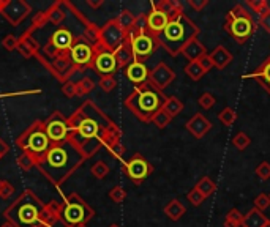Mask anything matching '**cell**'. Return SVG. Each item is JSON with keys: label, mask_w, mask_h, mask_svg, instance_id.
<instances>
[{"label": "cell", "mask_w": 270, "mask_h": 227, "mask_svg": "<svg viewBox=\"0 0 270 227\" xmlns=\"http://www.w3.org/2000/svg\"><path fill=\"white\" fill-rule=\"evenodd\" d=\"M218 120H220V123H223L225 127H232L235 123V120H237V112L232 108L226 106L220 114H218Z\"/></svg>", "instance_id": "obj_38"}, {"label": "cell", "mask_w": 270, "mask_h": 227, "mask_svg": "<svg viewBox=\"0 0 270 227\" xmlns=\"http://www.w3.org/2000/svg\"><path fill=\"white\" fill-rule=\"evenodd\" d=\"M199 32H201L199 27L190 19V17L185 13H180L169 21L166 29L157 37V41L160 46H163L167 52H169V56L176 57L180 54L185 44L190 40L198 38Z\"/></svg>", "instance_id": "obj_3"}, {"label": "cell", "mask_w": 270, "mask_h": 227, "mask_svg": "<svg viewBox=\"0 0 270 227\" xmlns=\"http://www.w3.org/2000/svg\"><path fill=\"white\" fill-rule=\"evenodd\" d=\"M187 199H188V202L193 205V207H199V205H202V202L206 200V197L202 196L199 191L193 186L190 191H188V194H187Z\"/></svg>", "instance_id": "obj_47"}, {"label": "cell", "mask_w": 270, "mask_h": 227, "mask_svg": "<svg viewBox=\"0 0 270 227\" xmlns=\"http://www.w3.org/2000/svg\"><path fill=\"white\" fill-rule=\"evenodd\" d=\"M2 185H4V180H2V179H0V188H2Z\"/></svg>", "instance_id": "obj_64"}, {"label": "cell", "mask_w": 270, "mask_h": 227, "mask_svg": "<svg viewBox=\"0 0 270 227\" xmlns=\"http://www.w3.org/2000/svg\"><path fill=\"white\" fill-rule=\"evenodd\" d=\"M187 213V208H185V205L177 200V199H173L171 202H167L164 205V215L169 218L171 221H179L182 219V216Z\"/></svg>", "instance_id": "obj_28"}, {"label": "cell", "mask_w": 270, "mask_h": 227, "mask_svg": "<svg viewBox=\"0 0 270 227\" xmlns=\"http://www.w3.org/2000/svg\"><path fill=\"white\" fill-rule=\"evenodd\" d=\"M90 172H92V175H93L95 179L101 180V179L108 177V173H109V166H108L105 161H96V163L92 166Z\"/></svg>", "instance_id": "obj_43"}, {"label": "cell", "mask_w": 270, "mask_h": 227, "mask_svg": "<svg viewBox=\"0 0 270 227\" xmlns=\"http://www.w3.org/2000/svg\"><path fill=\"white\" fill-rule=\"evenodd\" d=\"M95 49V59L92 66L95 68V71L101 76H112L115 73V69L119 68L117 66V60L114 52L101 47L100 44L93 47Z\"/></svg>", "instance_id": "obj_14"}, {"label": "cell", "mask_w": 270, "mask_h": 227, "mask_svg": "<svg viewBox=\"0 0 270 227\" xmlns=\"http://www.w3.org/2000/svg\"><path fill=\"white\" fill-rule=\"evenodd\" d=\"M167 96L158 89H155L150 82L134 87V90L127 96L125 108L131 111V114L136 115L141 121H152L154 115L163 108V104Z\"/></svg>", "instance_id": "obj_4"}, {"label": "cell", "mask_w": 270, "mask_h": 227, "mask_svg": "<svg viewBox=\"0 0 270 227\" xmlns=\"http://www.w3.org/2000/svg\"><path fill=\"white\" fill-rule=\"evenodd\" d=\"M201 65H202V68L206 69V73H209L210 69H213V63H212V60H210V56L209 54H206V56H202L199 60H198Z\"/></svg>", "instance_id": "obj_55"}, {"label": "cell", "mask_w": 270, "mask_h": 227, "mask_svg": "<svg viewBox=\"0 0 270 227\" xmlns=\"http://www.w3.org/2000/svg\"><path fill=\"white\" fill-rule=\"evenodd\" d=\"M109 199L115 204H122L125 202L127 199V191L122 188V186H114L111 191H109Z\"/></svg>", "instance_id": "obj_46"}, {"label": "cell", "mask_w": 270, "mask_h": 227, "mask_svg": "<svg viewBox=\"0 0 270 227\" xmlns=\"http://www.w3.org/2000/svg\"><path fill=\"white\" fill-rule=\"evenodd\" d=\"M256 175L261 179V180H268L270 179V163L268 161H262L256 166L255 169Z\"/></svg>", "instance_id": "obj_49"}, {"label": "cell", "mask_w": 270, "mask_h": 227, "mask_svg": "<svg viewBox=\"0 0 270 227\" xmlns=\"http://www.w3.org/2000/svg\"><path fill=\"white\" fill-rule=\"evenodd\" d=\"M243 225V215L237 210V208H232L229 210L223 219V227H242Z\"/></svg>", "instance_id": "obj_33"}, {"label": "cell", "mask_w": 270, "mask_h": 227, "mask_svg": "<svg viewBox=\"0 0 270 227\" xmlns=\"http://www.w3.org/2000/svg\"><path fill=\"white\" fill-rule=\"evenodd\" d=\"M176 81V73H174V69L167 65V63H164V62H161V63H158L154 69L150 71V74H149V82L155 87V89H158V90H164L167 85L169 84H173Z\"/></svg>", "instance_id": "obj_15"}, {"label": "cell", "mask_w": 270, "mask_h": 227, "mask_svg": "<svg viewBox=\"0 0 270 227\" xmlns=\"http://www.w3.org/2000/svg\"><path fill=\"white\" fill-rule=\"evenodd\" d=\"M62 93L65 95V96H68V98H73V96H76V82H73V81H65L63 84H62Z\"/></svg>", "instance_id": "obj_51"}, {"label": "cell", "mask_w": 270, "mask_h": 227, "mask_svg": "<svg viewBox=\"0 0 270 227\" xmlns=\"http://www.w3.org/2000/svg\"><path fill=\"white\" fill-rule=\"evenodd\" d=\"M22 152H29L37 158V166L44 160L46 152L51 148L53 142L49 141V137L44 131V121H35L19 139L16 141Z\"/></svg>", "instance_id": "obj_7"}, {"label": "cell", "mask_w": 270, "mask_h": 227, "mask_svg": "<svg viewBox=\"0 0 270 227\" xmlns=\"http://www.w3.org/2000/svg\"><path fill=\"white\" fill-rule=\"evenodd\" d=\"M232 145L237 148V150H242V152H243L245 148H248V147L251 145V139H250V136H248L247 133L239 131L237 134L232 137Z\"/></svg>", "instance_id": "obj_40"}, {"label": "cell", "mask_w": 270, "mask_h": 227, "mask_svg": "<svg viewBox=\"0 0 270 227\" xmlns=\"http://www.w3.org/2000/svg\"><path fill=\"white\" fill-rule=\"evenodd\" d=\"M124 172L134 185H141L154 172V166L141 153H134L127 163H124Z\"/></svg>", "instance_id": "obj_10"}, {"label": "cell", "mask_w": 270, "mask_h": 227, "mask_svg": "<svg viewBox=\"0 0 270 227\" xmlns=\"http://www.w3.org/2000/svg\"><path fill=\"white\" fill-rule=\"evenodd\" d=\"M188 5L194 11H202V10H204L209 5V0H188Z\"/></svg>", "instance_id": "obj_54"}, {"label": "cell", "mask_w": 270, "mask_h": 227, "mask_svg": "<svg viewBox=\"0 0 270 227\" xmlns=\"http://www.w3.org/2000/svg\"><path fill=\"white\" fill-rule=\"evenodd\" d=\"M259 26H261L267 33H270V10H268L264 16L259 17Z\"/></svg>", "instance_id": "obj_56"}, {"label": "cell", "mask_w": 270, "mask_h": 227, "mask_svg": "<svg viewBox=\"0 0 270 227\" xmlns=\"http://www.w3.org/2000/svg\"><path fill=\"white\" fill-rule=\"evenodd\" d=\"M68 54H70V60L76 69H86V68L92 66V63H93L95 49L84 38H79L78 41H75V44L68 51Z\"/></svg>", "instance_id": "obj_12"}, {"label": "cell", "mask_w": 270, "mask_h": 227, "mask_svg": "<svg viewBox=\"0 0 270 227\" xmlns=\"http://www.w3.org/2000/svg\"><path fill=\"white\" fill-rule=\"evenodd\" d=\"M185 74H187L191 81L198 82V81L202 79V76L206 74V69L202 68V65L198 60H194V62L187 63V66H185Z\"/></svg>", "instance_id": "obj_32"}, {"label": "cell", "mask_w": 270, "mask_h": 227, "mask_svg": "<svg viewBox=\"0 0 270 227\" xmlns=\"http://www.w3.org/2000/svg\"><path fill=\"white\" fill-rule=\"evenodd\" d=\"M243 78H247V79H253V81H258L264 89H265V92L270 95V57L264 62V63H261L255 71H251V73H248L247 76H243Z\"/></svg>", "instance_id": "obj_22"}, {"label": "cell", "mask_w": 270, "mask_h": 227, "mask_svg": "<svg viewBox=\"0 0 270 227\" xmlns=\"http://www.w3.org/2000/svg\"><path fill=\"white\" fill-rule=\"evenodd\" d=\"M194 188L199 191L202 196L207 199V197L213 196V193L216 191V183H215L210 177L204 175V177H201V179L198 180V183L194 185Z\"/></svg>", "instance_id": "obj_29"}, {"label": "cell", "mask_w": 270, "mask_h": 227, "mask_svg": "<svg viewBox=\"0 0 270 227\" xmlns=\"http://www.w3.org/2000/svg\"><path fill=\"white\" fill-rule=\"evenodd\" d=\"M264 227H270V219H268V221L265 222V225H264Z\"/></svg>", "instance_id": "obj_62"}, {"label": "cell", "mask_w": 270, "mask_h": 227, "mask_svg": "<svg viewBox=\"0 0 270 227\" xmlns=\"http://www.w3.org/2000/svg\"><path fill=\"white\" fill-rule=\"evenodd\" d=\"M5 4H7V0H0V13L4 11V7H5Z\"/></svg>", "instance_id": "obj_60"}, {"label": "cell", "mask_w": 270, "mask_h": 227, "mask_svg": "<svg viewBox=\"0 0 270 227\" xmlns=\"http://www.w3.org/2000/svg\"><path fill=\"white\" fill-rule=\"evenodd\" d=\"M51 44H53L59 52H68L71 49V46L75 44L73 33L68 29H59L53 33Z\"/></svg>", "instance_id": "obj_20"}, {"label": "cell", "mask_w": 270, "mask_h": 227, "mask_svg": "<svg viewBox=\"0 0 270 227\" xmlns=\"http://www.w3.org/2000/svg\"><path fill=\"white\" fill-rule=\"evenodd\" d=\"M127 41L130 43V46L133 49L134 60L142 62V63L152 56V52L160 46L157 38L149 32H141V33L130 32L127 35Z\"/></svg>", "instance_id": "obj_9"}, {"label": "cell", "mask_w": 270, "mask_h": 227, "mask_svg": "<svg viewBox=\"0 0 270 227\" xmlns=\"http://www.w3.org/2000/svg\"><path fill=\"white\" fill-rule=\"evenodd\" d=\"M152 10L145 14V19H147V32L152 33L154 37L157 38L158 35L166 29V26L169 24V17H167L164 13H161L160 10H157L154 7V4H150Z\"/></svg>", "instance_id": "obj_17"}, {"label": "cell", "mask_w": 270, "mask_h": 227, "mask_svg": "<svg viewBox=\"0 0 270 227\" xmlns=\"http://www.w3.org/2000/svg\"><path fill=\"white\" fill-rule=\"evenodd\" d=\"M108 150L111 152V155L114 156V158H117V160H120L122 156H124V153H125V147H124V144H122V142H117V144H114V145H112V147H109Z\"/></svg>", "instance_id": "obj_53"}, {"label": "cell", "mask_w": 270, "mask_h": 227, "mask_svg": "<svg viewBox=\"0 0 270 227\" xmlns=\"http://www.w3.org/2000/svg\"><path fill=\"white\" fill-rule=\"evenodd\" d=\"M44 131L49 137V141L53 142V145L65 142L70 136L68 121H66V118L62 117L59 112L53 114L51 118L44 121Z\"/></svg>", "instance_id": "obj_13"}, {"label": "cell", "mask_w": 270, "mask_h": 227, "mask_svg": "<svg viewBox=\"0 0 270 227\" xmlns=\"http://www.w3.org/2000/svg\"><path fill=\"white\" fill-rule=\"evenodd\" d=\"M157 10H160L161 13H164L169 19L176 17L177 14L183 13V5L177 0H160V2H152Z\"/></svg>", "instance_id": "obj_24"}, {"label": "cell", "mask_w": 270, "mask_h": 227, "mask_svg": "<svg viewBox=\"0 0 270 227\" xmlns=\"http://www.w3.org/2000/svg\"><path fill=\"white\" fill-rule=\"evenodd\" d=\"M95 216L93 208L84 200L78 193H71L65 197L63 200V210L62 218L66 225H75V224H87Z\"/></svg>", "instance_id": "obj_8"}, {"label": "cell", "mask_w": 270, "mask_h": 227, "mask_svg": "<svg viewBox=\"0 0 270 227\" xmlns=\"http://www.w3.org/2000/svg\"><path fill=\"white\" fill-rule=\"evenodd\" d=\"M0 227H16L13 222H10V221H7V222H4L2 225H0Z\"/></svg>", "instance_id": "obj_59"}, {"label": "cell", "mask_w": 270, "mask_h": 227, "mask_svg": "<svg viewBox=\"0 0 270 227\" xmlns=\"http://www.w3.org/2000/svg\"><path fill=\"white\" fill-rule=\"evenodd\" d=\"M43 210L44 204L30 189H27L7 208L5 218L16 227H35Z\"/></svg>", "instance_id": "obj_5"}, {"label": "cell", "mask_w": 270, "mask_h": 227, "mask_svg": "<svg viewBox=\"0 0 270 227\" xmlns=\"http://www.w3.org/2000/svg\"><path fill=\"white\" fill-rule=\"evenodd\" d=\"M18 51L21 52V56H24L26 59H30L33 56H37L38 52V43L35 38H32V35L24 33L22 37L19 38V46Z\"/></svg>", "instance_id": "obj_25"}, {"label": "cell", "mask_w": 270, "mask_h": 227, "mask_svg": "<svg viewBox=\"0 0 270 227\" xmlns=\"http://www.w3.org/2000/svg\"><path fill=\"white\" fill-rule=\"evenodd\" d=\"M66 227H87V224L81 222V224H75V225H66Z\"/></svg>", "instance_id": "obj_61"}, {"label": "cell", "mask_w": 270, "mask_h": 227, "mask_svg": "<svg viewBox=\"0 0 270 227\" xmlns=\"http://www.w3.org/2000/svg\"><path fill=\"white\" fill-rule=\"evenodd\" d=\"M47 22H49V19H47V13H46V11H40V13H37L35 16H33V19H32V26L27 29V32H26V33L32 35V32H33V30H37V29L44 27Z\"/></svg>", "instance_id": "obj_41"}, {"label": "cell", "mask_w": 270, "mask_h": 227, "mask_svg": "<svg viewBox=\"0 0 270 227\" xmlns=\"http://www.w3.org/2000/svg\"><path fill=\"white\" fill-rule=\"evenodd\" d=\"M8 152H10V147H8V144L4 141L2 137H0V160H2V158H4V156H5Z\"/></svg>", "instance_id": "obj_57"}, {"label": "cell", "mask_w": 270, "mask_h": 227, "mask_svg": "<svg viewBox=\"0 0 270 227\" xmlns=\"http://www.w3.org/2000/svg\"><path fill=\"white\" fill-rule=\"evenodd\" d=\"M268 207H270V194L261 193L255 197V208H258V210L265 212Z\"/></svg>", "instance_id": "obj_48"}, {"label": "cell", "mask_w": 270, "mask_h": 227, "mask_svg": "<svg viewBox=\"0 0 270 227\" xmlns=\"http://www.w3.org/2000/svg\"><path fill=\"white\" fill-rule=\"evenodd\" d=\"M180 54L188 62H194V60H199L202 56H206L207 51H206V46L199 41V38H193L185 44V47L182 49Z\"/></svg>", "instance_id": "obj_23"}, {"label": "cell", "mask_w": 270, "mask_h": 227, "mask_svg": "<svg viewBox=\"0 0 270 227\" xmlns=\"http://www.w3.org/2000/svg\"><path fill=\"white\" fill-rule=\"evenodd\" d=\"M163 111L169 114L173 118L177 117L179 114H182L183 111V103L177 98V96H167L164 104H163Z\"/></svg>", "instance_id": "obj_31"}, {"label": "cell", "mask_w": 270, "mask_h": 227, "mask_svg": "<svg viewBox=\"0 0 270 227\" xmlns=\"http://www.w3.org/2000/svg\"><path fill=\"white\" fill-rule=\"evenodd\" d=\"M47 19L51 24H54V26H59L62 24V21L65 19V11L62 10V4H54L53 7H51L47 11Z\"/></svg>", "instance_id": "obj_35"}, {"label": "cell", "mask_w": 270, "mask_h": 227, "mask_svg": "<svg viewBox=\"0 0 270 227\" xmlns=\"http://www.w3.org/2000/svg\"><path fill=\"white\" fill-rule=\"evenodd\" d=\"M87 4L92 7V8H98L103 5V0H96V2H93V0H87Z\"/></svg>", "instance_id": "obj_58"}, {"label": "cell", "mask_w": 270, "mask_h": 227, "mask_svg": "<svg viewBox=\"0 0 270 227\" xmlns=\"http://www.w3.org/2000/svg\"><path fill=\"white\" fill-rule=\"evenodd\" d=\"M267 221H268V218L264 215V212L253 207L247 215H243V225L242 227H264Z\"/></svg>", "instance_id": "obj_27"}, {"label": "cell", "mask_w": 270, "mask_h": 227, "mask_svg": "<svg viewBox=\"0 0 270 227\" xmlns=\"http://www.w3.org/2000/svg\"><path fill=\"white\" fill-rule=\"evenodd\" d=\"M245 7H247L251 13H256L259 17L264 16V14L270 10V5L265 2V0H247Z\"/></svg>", "instance_id": "obj_36"}, {"label": "cell", "mask_w": 270, "mask_h": 227, "mask_svg": "<svg viewBox=\"0 0 270 227\" xmlns=\"http://www.w3.org/2000/svg\"><path fill=\"white\" fill-rule=\"evenodd\" d=\"M14 189L16 188L10 182L4 180V185H2V188H0V199H10L14 194Z\"/></svg>", "instance_id": "obj_52"}, {"label": "cell", "mask_w": 270, "mask_h": 227, "mask_svg": "<svg viewBox=\"0 0 270 227\" xmlns=\"http://www.w3.org/2000/svg\"><path fill=\"white\" fill-rule=\"evenodd\" d=\"M18 164L22 170H30L33 166H37V158L29 152H22L18 156Z\"/></svg>", "instance_id": "obj_42"}, {"label": "cell", "mask_w": 270, "mask_h": 227, "mask_svg": "<svg viewBox=\"0 0 270 227\" xmlns=\"http://www.w3.org/2000/svg\"><path fill=\"white\" fill-rule=\"evenodd\" d=\"M149 74H150V71H149V68L145 66V63H142V62H136L134 60L131 65H128L127 68H125V76H127V79L130 81V82H133L134 85H142V84H145V82H149Z\"/></svg>", "instance_id": "obj_19"}, {"label": "cell", "mask_w": 270, "mask_h": 227, "mask_svg": "<svg viewBox=\"0 0 270 227\" xmlns=\"http://www.w3.org/2000/svg\"><path fill=\"white\" fill-rule=\"evenodd\" d=\"M98 85H100V89L103 90V92L109 93V92H112L115 87H117V81H115L114 76H101Z\"/></svg>", "instance_id": "obj_45"}, {"label": "cell", "mask_w": 270, "mask_h": 227, "mask_svg": "<svg viewBox=\"0 0 270 227\" xmlns=\"http://www.w3.org/2000/svg\"><path fill=\"white\" fill-rule=\"evenodd\" d=\"M95 89V82L90 78H82L76 82V96H86Z\"/></svg>", "instance_id": "obj_37"}, {"label": "cell", "mask_w": 270, "mask_h": 227, "mask_svg": "<svg viewBox=\"0 0 270 227\" xmlns=\"http://www.w3.org/2000/svg\"><path fill=\"white\" fill-rule=\"evenodd\" d=\"M109 227H120V225H119V224H111Z\"/></svg>", "instance_id": "obj_63"}, {"label": "cell", "mask_w": 270, "mask_h": 227, "mask_svg": "<svg viewBox=\"0 0 270 227\" xmlns=\"http://www.w3.org/2000/svg\"><path fill=\"white\" fill-rule=\"evenodd\" d=\"M115 21H117V24H119L122 29H124V32L128 35L133 29H134V22H136V16H134L131 11H128V10H124L119 16L115 17Z\"/></svg>", "instance_id": "obj_30"}, {"label": "cell", "mask_w": 270, "mask_h": 227, "mask_svg": "<svg viewBox=\"0 0 270 227\" xmlns=\"http://www.w3.org/2000/svg\"><path fill=\"white\" fill-rule=\"evenodd\" d=\"M256 27L258 26H256L255 19H253L251 11L242 4L235 5L234 8H231L228 11L226 19H225V26H223V29L239 44L247 43L251 38V35L255 33Z\"/></svg>", "instance_id": "obj_6"}, {"label": "cell", "mask_w": 270, "mask_h": 227, "mask_svg": "<svg viewBox=\"0 0 270 227\" xmlns=\"http://www.w3.org/2000/svg\"><path fill=\"white\" fill-rule=\"evenodd\" d=\"M127 40V33L124 32V29L117 24L115 19L106 22L103 27H101L100 32V46L105 47L111 52H114L115 49H119Z\"/></svg>", "instance_id": "obj_11"}, {"label": "cell", "mask_w": 270, "mask_h": 227, "mask_svg": "<svg viewBox=\"0 0 270 227\" xmlns=\"http://www.w3.org/2000/svg\"><path fill=\"white\" fill-rule=\"evenodd\" d=\"M100 32H101V29L96 27L95 24H87L86 30H84V40L93 47L98 46L100 44Z\"/></svg>", "instance_id": "obj_34"}, {"label": "cell", "mask_w": 270, "mask_h": 227, "mask_svg": "<svg viewBox=\"0 0 270 227\" xmlns=\"http://www.w3.org/2000/svg\"><path fill=\"white\" fill-rule=\"evenodd\" d=\"M86 160L87 158L79 150V147L68 137L62 144L51 145L38 167L54 185H60Z\"/></svg>", "instance_id": "obj_2"}, {"label": "cell", "mask_w": 270, "mask_h": 227, "mask_svg": "<svg viewBox=\"0 0 270 227\" xmlns=\"http://www.w3.org/2000/svg\"><path fill=\"white\" fill-rule=\"evenodd\" d=\"M198 103H199V106H201L202 109L210 111V109L215 106V104H216V98H215L213 93H210V92H204V93H202V95L198 98Z\"/></svg>", "instance_id": "obj_44"}, {"label": "cell", "mask_w": 270, "mask_h": 227, "mask_svg": "<svg viewBox=\"0 0 270 227\" xmlns=\"http://www.w3.org/2000/svg\"><path fill=\"white\" fill-rule=\"evenodd\" d=\"M171 121H173V117L167 114V112H164L163 108L154 115V118H152V123H154L155 127H158L160 130H164L167 125L171 123Z\"/></svg>", "instance_id": "obj_39"}, {"label": "cell", "mask_w": 270, "mask_h": 227, "mask_svg": "<svg viewBox=\"0 0 270 227\" xmlns=\"http://www.w3.org/2000/svg\"><path fill=\"white\" fill-rule=\"evenodd\" d=\"M114 56H115V60H117V66L119 68H127L128 65H131L134 62V54H133V49L130 46V43L125 40V43L114 51Z\"/></svg>", "instance_id": "obj_26"}, {"label": "cell", "mask_w": 270, "mask_h": 227, "mask_svg": "<svg viewBox=\"0 0 270 227\" xmlns=\"http://www.w3.org/2000/svg\"><path fill=\"white\" fill-rule=\"evenodd\" d=\"M185 127H187L191 136H194V139H202L212 130V121L202 114H194Z\"/></svg>", "instance_id": "obj_18"}, {"label": "cell", "mask_w": 270, "mask_h": 227, "mask_svg": "<svg viewBox=\"0 0 270 227\" xmlns=\"http://www.w3.org/2000/svg\"><path fill=\"white\" fill-rule=\"evenodd\" d=\"M29 13H30V5L26 4L24 0H7L4 11H2V14L14 27L19 26Z\"/></svg>", "instance_id": "obj_16"}, {"label": "cell", "mask_w": 270, "mask_h": 227, "mask_svg": "<svg viewBox=\"0 0 270 227\" xmlns=\"http://www.w3.org/2000/svg\"><path fill=\"white\" fill-rule=\"evenodd\" d=\"M66 121L70 128L68 137L79 147L86 158H90L101 147H105L106 134L117 127L92 101L84 103L70 118H66Z\"/></svg>", "instance_id": "obj_1"}, {"label": "cell", "mask_w": 270, "mask_h": 227, "mask_svg": "<svg viewBox=\"0 0 270 227\" xmlns=\"http://www.w3.org/2000/svg\"><path fill=\"white\" fill-rule=\"evenodd\" d=\"M210 60L213 63V68L216 69H225L226 66H229L234 60V56H232V52L225 47V46H216L212 52H210Z\"/></svg>", "instance_id": "obj_21"}, {"label": "cell", "mask_w": 270, "mask_h": 227, "mask_svg": "<svg viewBox=\"0 0 270 227\" xmlns=\"http://www.w3.org/2000/svg\"><path fill=\"white\" fill-rule=\"evenodd\" d=\"M2 46H4L7 51H18V46H19V38H18V37H14V35H8V37H5V38H4Z\"/></svg>", "instance_id": "obj_50"}]
</instances>
